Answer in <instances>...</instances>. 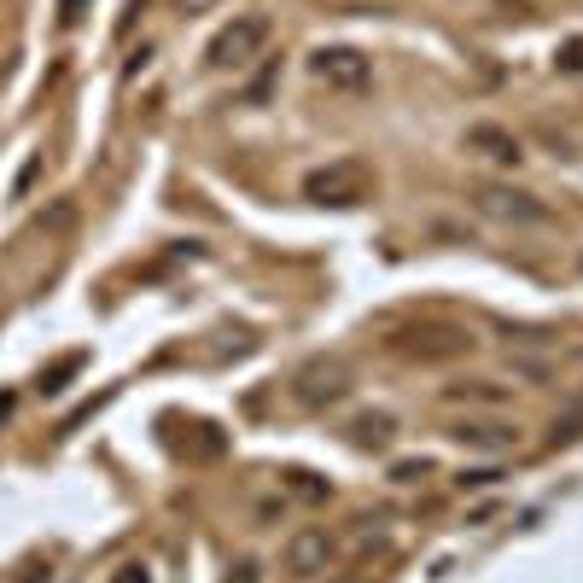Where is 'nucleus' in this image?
Wrapping results in <instances>:
<instances>
[{"instance_id": "nucleus-1", "label": "nucleus", "mask_w": 583, "mask_h": 583, "mask_svg": "<svg viewBox=\"0 0 583 583\" xmlns=\"http://www.w3.org/2000/svg\"><path fill=\"white\" fill-rule=\"evenodd\" d=\"M309 76L327 94H368L374 88V59L362 47H315L309 53Z\"/></svg>"}, {"instance_id": "nucleus-7", "label": "nucleus", "mask_w": 583, "mask_h": 583, "mask_svg": "<svg viewBox=\"0 0 583 583\" xmlns=\"http://www.w3.org/2000/svg\"><path fill=\"white\" fill-rule=\"evenodd\" d=\"M449 438L461 449H484V455H502V449H519V426L508 420H455Z\"/></svg>"}, {"instance_id": "nucleus-10", "label": "nucleus", "mask_w": 583, "mask_h": 583, "mask_svg": "<svg viewBox=\"0 0 583 583\" xmlns=\"http://www.w3.org/2000/svg\"><path fill=\"white\" fill-rule=\"evenodd\" d=\"M350 432H356V444H362V449H385L391 438H397V420L374 409V414H356V420H350Z\"/></svg>"}, {"instance_id": "nucleus-12", "label": "nucleus", "mask_w": 583, "mask_h": 583, "mask_svg": "<svg viewBox=\"0 0 583 583\" xmlns=\"http://www.w3.org/2000/svg\"><path fill=\"white\" fill-rule=\"evenodd\" d=\"M496 479H502L496 467H467V473H461V479H455V484H461V490H490V484H496Z\"/></svg>"}, {"instance_id": "nucleus-5", "label": "nucleus", "mask_w": 583, "mask_h": 583, "mask_svg": "<svg viewBox=\"0 0 583 583\" xmlns=\"http://www.w3.org/2000/svg\"><path fill=\"white\" fill-rule=\"evenodd\" d=\"M304 199L315 205H362L368 199V170L362 164H327V170H309L304 175Z\"/></svg>"}, {"instance_id": "nucleus-17", "label": "nucleus", "mask_w": 583, "mask_h": 583, "mask_svg": "<svg viewBox=\"0 0 583 583\" xmlns=\"http://www.w3.org/2000/svg\"><path fill=\"white\" fill-rule=\"evenodd\" d=\"M228 583H257V566H240V578H228Z\"/></svg>"}, {"instance_id": "nucleus-18", "label": "nucleus", "mask_w": 583, "mask_h": 583, "mask_svg": "<svg viewBox=\"0 0 583 583\" xmlns=\"http://www.w3.org/2000/svg\"><path fill=\"white\" fill-rule=\"evenodd\" d=\"M181 6H187V12H205V6H216V0H181Z\"/></svg>"}, {"instance_id": "nucleus-15", "label": "nucleus", "mask_w": 583, "mask_h": 583, "mask_svg": "<svg viewBox=\"0 0 583 583\" xmlns=\"http://www.w3.org/2000/svg\"><path fill=\"white\" fill-rule=\"evenodd\" d=\"M111 583H152V578H146V566L129 560V566H117V578H111Z\"/></svg>"}, {"instance_id": "nucleus-2", "label": "nucleus", "mask_w": 583, "mask_h": 583, "mask_svg": "<svg viewBox=\"0 0 583 583\" xmlns=\"http://www.w3.org/2000/svg\"><path fill=\"white\" fill-rule=\"evenodd\" d=\"M269 47V18L263 12H240L228 30L210 41V53H205V65H216V70H240V65H251L257 53Z\"/></svg>"}, {"instance_id": "nucleus-9", "label": "nucleus", "mask_w": 583, "mask_h": 583, "mask_svg": "<svg viewBox=\"0 0 583 583\" xmlns=\"http://www.w3.org/2000/svg\"><path fill=\"white\" fill-rule=\"evenodd\" d=\"M444 403H484V409H502V403H508V385H496V379H461V385H444Z\"/></svg>"}, {"instance_id": "nucleus-14", "label": "nucleus", "mask_w": 583, "mask_h": 583, "mask_svg": "<svg viewBox=\"0 0 583 583\" xmlns=\"http://www.w3.org/2000/svg\"><path fill=\"white\" fill-rule=\"evenodd\" d=\"M554 65L560 70H583V41H566V47L554 53Z\"/></svg>"}, {"instance_id": "nucleus-16", "label": "nucleus", "mask_w": 583, "mask_h": 583, "mask_svg": "<svg viewBox=\"0 0 583 583\" xmlns=\"http://www.w3.org/2000/svg\"><path fill=\"white\" fill-rule=\"evenodd\" d=\"M82 18V0H65V24H76Z\"/></svg>"}, {"instance_id": "nucleus-13", "label": "nucleus", "mask_w": 583, "mask_h": 583, "mask_svg": "<svg viewBox=\"0 0 583 583\" xmlns=\"http://www.w3.org/2000/svg\"><path fill=\"white\" fill-rule=\"evenodd\" d=\"M426 473H432V467H426V455H420V461H397V467H391V479H397V484H420Z\"/></svg>"}, {"instance_id": "nucleus-6", "label": "nucleus", "mask_w": 583, "mask_h": 583, "mask_svg": "<svg viewBox=\"0 0 583 583\" xmlns=\"http://www.w3.org/2000/svg\"><path fill=\"white\" fill-rule=\"evenodd\" d=\"M333 554H339V543H333L327 525H298V531L286 537V572H292V578H321V572L333 566Z\"/></svg>"}, {"instance_id": "nucleus-8", "label": "nucleus", "mask_w": 583, "mask_h": 583, "mask_svg": "<svg viewBox=\"0 0 583 583\" xmlns=\"http://www.w3.org/2000/svg\"><path fill=\"white\" fill-rule=\"evenodd\" d=\"M467 152H479V158H490V164H502V170H514L519 158V140L508 135V129H496V123H473L467 129Z\"/></svg>"}, {"instance_id": "nucleus-4", "label": "nucleus", "mask_w": 583, "mask_h": 583, "mask_svg": "<svg viewBox=\"0 0 583 583\" xmlns=\"http://www.w3.org/2000/svg\"><path fill=\"white\" fill-rule=\"evenodd\" d=\"M391 350L409 356V362H455V356L473 350V333H467V327H444V321H432V327H409V333H397Z\"/></svg>"}, {"instance_id": "nucleus-11", "label": "nucleus", "mask_w": 583, "mask_h": 583, "mask_svg": "<svg viewBox=\"0 0 583 583\" xmlns=\"http://www.w3.org/2000/svg\"><path fill=\"white\" fill-rule=\"evenodd\" d=\"M82 362H88L82 350H76V356H65L59 368H47V374H41V385H35V391H41V397H59V391H65V379H70V374H82Z\"/></svg>"}, {"instance_id": "nucleus-3", "label": "nucleus", "mask_w": 583, "mask_h": 583, "mask_svg": "<svg viewBox=\"0 0 583 583\" xmlns=\"http://www.w3.org/2000/svg\"><path fill=\"white\" fill-rule=\"evenodd\" d=\"M467 199H473L484 216L514 222V228H543V222H549V205H543V199H531V193H519V187H502V181H473Z\"/></svg>"}]
</instances>
